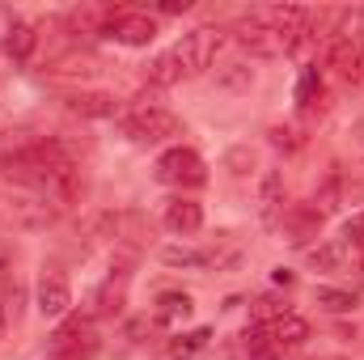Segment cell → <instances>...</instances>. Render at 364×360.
<instances>
[{
	"instance_id": "6da1fadb",
	"label": "cell",
	"mask_w": 364,
	"mask_h": 360,
	"mask_svg": "<svg viewBox=\"0 0 364 360\" xmlns=\"http://www.w3.org/2000/svg\"><path fill=\"white\" fill-rule=\"evenodd\" d=\"M123 132H127L132 140H140V144H161V140L178 136L182 123H178L174 110H166V106H157V102H136V106L123 115Z\"/></svg>"
},
{
	"instance_id": "7a4b0ae2",
	"label": "cell",
	"mask_w": 364,
	"mask_h": 360,
	"mask_svg": "<svg viewBox=\"0 0 364 360\" xmlns=\"http://www.w3.org/2000/svg\"><path fill=\"white\" fill-rule=\"evenodd\" d=\"M216 51H220V30H212V26H199V30L182 34L178 43L170 47V55H174L182 77H199L203 68H212Z\"/></svg>"
},
{
	"instance_id": "3957f363",
	"label": "cell",
	"mask_w": 364,
	"mask_h": 360,
	"mask_svg": "<svg viewBox=\"0 0 364 360\" xmlns=\"http://www.w3.org/2000/svg\"><path fill=\"white\" fill-rule=\"evenodd\" d=\"M157 182L191 191V186H203V182H208V166H203V157H199L195 149L174 144V149H166V153L157 157Z\"/></svg>"
},
{
	"instance_id": "277c9868",
	"label": "cell",
	"mask_w": 364,
	"mask_h": 360,
	"mask_svg": "<svg viewBox=\"0 0 364 360\" xmlns=\"http://www.w3.org/2000/svg\"><path fill=\"white\" fill-rule=\"evenodd\" d=\"M55 212H60V208L47 203V199L34 195V191L4 199V221H13V225H21V229H47V225L55 221Z\"/></svg>"
},
{
	"instance_id": "5b68a950",
	"label": "cell",
	"mask_w": 364,
	"mask_h": 360,
	"mask_svg": "<svg viewBox=\"0 0 364 360\" xmlns=\"http://www.w3.org/2000/svg\"><path fill=\"white\" fill-rule=\"evenodd\" d=\"M102 34L114 38V43H123V47H149L157 38V21L149 13H110V21H106Z\"/></svg>"
},
{
	"instance_id": "8992f818",
	"label": "cell",
	"mask_w": 364,
	"mask_h": 360,
	"mask_svg": "<svg viewBox=\"0 0 364 360\" xmlns=\"http://www.w3.org/2000/svg\"><path fill=\"white\" fill-rule=\"evenodd\" d=\"M73 305V288L60 271H43L38 275V314L43 318H64Z\"/></svg>"
},
{
	"instance_id": "52a82bcc",
	"label": "cell",
	"mask_w": 364,
	"mask_h": 360,
	"mask_svg": "<svg viewBox=\"0 0 364 360\" xmlns=\"http://www.w3.org/2000/svg\"><path fill=\"white\" fill-rule=\"evenodd\" d=\"M64 106L81 119H114L119 115V97L114 93H102V90H77V93H64Z\"/></svg>"
},
{
	"instance_id": "ba28073f",
	"label": "cell",
	"mask_w": 364,
	"mask_h": 360,
	"mask_svg": "<svg viewBox=\"0 0 364 360\" xmlns=\"http://www.w3.org/2000/svg\"><path fill=\"white\" fill-rule=\"evenodd\" d=\"M166 229H170V233H182V238L199 233V229H203V208H199L195 199L178 195V199L166 208Z\"/></svg>"
},
{
	"instance_id": "9c48e42d",
	"label": "cell",
	"mask_w": 364,
	"mask_h": 360,
	"mask_svg": "<svg viewBox=\"0 0 364 360\" xmlns=\"http://www.w3.org/2000/svg\"><path fill=\"white\" fill-rule=\"evenodd\" d=\"M284 225H288L292 242L305 246L309 238H318V229H322V212H318L314 203H292V208L284 212Z\"/></svg>"
},
{
	"instance_id": "30bf717a",
	"label": "cell",
	"mask_w": 364,
	"mask_h": 360,
	"mask_svg": "<svg viewBox=\"0 0 364 360\" xmlns=\"http://www.w3.org/2000/svg\"><path fill=\"white\" fill-rule=\"evenodd\" d=\"M326 64H331V68H335L343 81H364V47H352V43H335V38H331Z\"/></svg>"
},
{
	"instance_id": "8fae6325",
	"label": "cell",
	"mask_w": 364,
	"mask_h": 360,
	"mask_svg": "<svg viewBox=\"0 0 364 360\" xmlns=\"http://www.w3.org/2000/svg\"><path fill=\"white\" fill-rule=\"evenodd\" d=\"M267 331H272V344L279 352H296V348H305V339H309V322L296 318V314H284V318L272 322Z\"/></svg>"
},
{
	"instance_id": "7c38bea8",
	"label": "cell",
	"mask_w": 364,
	"mask_h": 360,
	"mask_svg": "<svg viewBox=\"0 0 364 360\" xmlns=\"http://www.w3.org/2000/svg\"><path fill=\"white\" fill-rule=\"evenodd\" d=\"M34 43H38L34 26H30V21H17V17H13V26L4 30V55H9L13 64H26V60H30V51H34Z\"/></svg>"
},
{
	"instance_id": "4fadbf2b",
	"label": "cell",
	"mask_w": 364,
	"mask_h": 360,
	"mask_svg": "<svg viewBox=\"0 0 364 360\" xmlns=\"http://www.w3.org/2000/svg\"><path fill=\"white\" fill-rule=\"evenodd\" d=\"M195 314V301L186 297V292H161L157 297V322L161 327H178Z\"/></svg>"
},
{
	"instance_id": "5bb4252c",
	"label": "cell",
	"mask_w": 364,
	"mask_h": 360,
	"mask_svg": "<svg viewBox=\"0 0 364 360\" xmlns=\"http://www.w3.org/2000/svg\"><path fill=\"white\" fill-rule=\"evenodd\" d=\"M208 339H212V331H208V327H195V331H186V335L174 331V335L166 339V352H170L174 360H191L195 352H203V348H208Z\"/></svg>"
},
{
	"instance_id": "9a60e30c",
	"label": "cell",
	"mask_w": 364,
	"mask_h": 360,
	"mask_svg": "<svg viewBox=\"0 0 364 360\" xmlns=\"http://www.w3.org/2000/svg\"><path fill=\"white\" fill-rule=\"evenodd\" d=\"M161 259H166L170 268H220V263H225L216 250H186V246H166Z\"/></svg>"
},
{
	"instance_id": "2e32d148",
	"label": "cell",
	"mask_w": 364,
	"mask_h": 360,
	"mask_svg": "<svg viewBox=\"0 0 364 360\" xmlns=\"http://www.w3.org/2000/svg\"><path fill=\"white\" fill-rule=\"evenodd\" d=\"M348 259H352V246H348L343 238H335V242H322V246H314V250H309V263H314L318 271H339Z\"/></svg>"
},
{
	"instance_id": "e0dca14e",
	"label": "cell",
	"mask_w": 364,
	"mask_h": 360,
	"mask_svg": "<svg viewBox=\"0 0 364 360\" xmlns=\"http://www.w3.org/2000/svg\"><path fill=\"white\" fill-rule=\"evenodd\" d=\"M279 208H284V179H279V170H267L263 174V195H259V216L267 225H275Z\"/></svg>"
},
{
	"instance_id": "ac0fdd59",
	"label": "cell",
	"mask_w": 364,
	"mask_h": 360,
	"mask_svg": "<svg viewBox=\"0 0 364 360\" xmlns=\"http://www.w3.org/2000/svg\"><path fill=\"white\" fill-rule=\"evenodd\" d=\"M296 102H301V110H322V106H326V85H322V73H318V68H305V73H301Z\"/></svg>"
},
{
	"instance_id": "d6986e66",
	"label": "cell",
	"mask_w": 364,
	"mask_h": 360,
	"mask_svg": "<svg viewBox=\"0 0 364 360\" xmlns=\"http://www.w3.org/2000/svg\"><path fill=\"white\" fill-rule=\"evenodd\" d=\"M123 292H127V268L110 271V280L97 292V314H119L123 309Z\"/></svg>"
},
{
	"instance_id": "ffe728a7",
	"label": "cell",
	"mask_w": 364,
	"mask_h": 360,
	"mask_svg": "<svg viewBox=\"0 0 364 360\" xmlns=\"http://www.w3.org/2000/svg\"><path fill=\"white\" fill-rule=\"evenodd\" d=\"M335 43H352V47H364V9H348V13H339V26H335Z\"/></svg>"
},
{
	"instance_id": "44dd1931",
	"label": "cell",
	"mask_w": 364,
	"mask_h": 360,
	"mask_svg": "<svg viewBox=\"0 0 364 360\" xmlns=\"http://www.w3.org/2000/svg\"><path fill=\"white\" fill-rule=\"evenodd\" d=\"M314 301H318L322 309H331V314H352V309L360 305V297H356V292H343V288H318Z\"/></svg>"
},
{
	"instance_id": "7402d4cb",
	"label": "cell",
	"mask_w": 364,
	"mask_h": 360,
	"mask_svg": "<svg viewBox=\"0 0 364 360\" xmlns=\"http://www.w3.org/2000/svg\"><path fill=\"white\" fill-rule=\"evenodd\" d=\"M174 81H182L178 64H174V55L166 51V55H157L153 64H149V85L153 90H166V85H174Z\"/></svg>"
},
{
	"instance_id": "603a6c76",
	"label": "cell",
	"mask_w": 364,
	"mask_h": 360,
	"mask_svg": "<svg viewBox=\"0 0 364 360\" xmlns=\"http://www.w3.org/2000/svg\"><path fill=\"white\" fill-rule=\"evenodd\" d=\"M242 339H246V352H250L255 360H275L279 356V348L272 344V331H267V327H250Z\"/></svg>"
},
{
	"instance_id": "cb8c5ba5",
	"label": "cell",
	"mask_w": 364,
	"mask_h": 360,
	"mask_svg": "<svg viewBox=\"0 0 364 360\" xmlns=\"http://www.w3.org/2000/svg\"><path fill=\"white\" fill-rule=\"evenodd\" d=\"M339 195H343V179H339V170H331L326 182L318 186V195H314V208L326 216V212H335V208H339Z\"/></svg>"
},
{
	"instance_id": "d4e9b609",
	"label": "cell",
	"mask_w": 364,
	"mask_h": 360,
	"mask_svg": "<svg viewBox=\"0 0 364 360\" xmlns=\"http://www.w3.org/2000/svg\"><path fill=\"white\" fill-rule=\"evenodd\" d=\"M288 309L279 305V301H272V297H259L255 301V318H259V327H272V322H279Z\"/></svg>"
},
{
	"instance_id": "484cf974",
	"label": "cell",
	"mask_w": 364,
	"mask_h": 360,
	"mask_svg": "<svg viewBox=\"0 0 364 360\" xmlns=\"http://www.w3.org/2000/svg\"><path fill=\"white\" fill-rule=\"evenodd\" d=\"M272 144H275V149H296L301 140H296V132H292V127H275V132H272Z\"/></svg>"
},
{
	"instance_id": "4316f807",
	"label": "cell",
	"mask_w": 364,
	"mask_h": 360,
	"mask_svg": "<svg viewBox=\"0 0 364 360\" xmlns=\"http://www.w3.org/2000/svg\"><path fill=\"white\" fill-rule=\"evenodd\" d=\"M186 9H191V0H166L161 4V13H186Z\"/></svg>"
}]
</instances>
